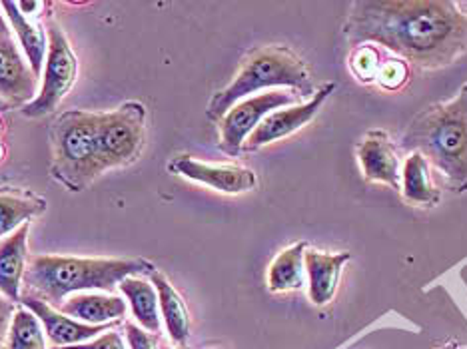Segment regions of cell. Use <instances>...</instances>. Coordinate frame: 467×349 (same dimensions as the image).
I'll return each instance as SVG.
<instances>
[{"label":"cell","instance_id":"1","mask_svg":"<svg viewBox=\"0 0 467 349\" xmlns=\"http://www.w3.org/2000/svg\"><path fill=\"white\" fill-rule=\"evenodd\" d=\"M344 38L352 48L379 45L411 67L440 70L467 52V10L453 0H358Z\"/></svg>","mask_w":467,"mask_h":349},{"label":"cell","instance_id":"2","mask_svg":"<svg viewBox=\"0 0 467 349\" xmlns=\"http://www.w3.org/2000/svg\"><path fill=\"white\" fill-rule=\"evenodd\" d=\"M400 146L426 158L453 192H467V82L451 100L423 108Z\"/></svg>","mask_w":467,"mask_h":349},{"label":"cell","instance_id":"3","mask_svg":"<svg viewBox=\"0 0 467 349\" xmlns=\"http://www.w3.org/2000/svg\"><path fill=\"white\" fill-rule=\"evenodd\" d=\"M156 268L146 260H106L74 256H35L26 263L25 285L50 308L60 310L70 295L88 290L112 292L126 278L150 276Z\"/></svg>","mask_w":467,"mask_h":349},{"label":"cell","instance_id":"4","mask_svg":"<svg viewBox=\"0 0 467 349\" xmlns=\"http://www.w3.org/2000/svg\"><path fill=\"white\" fill-rule=\"evenodd\" d=\"M285 87L298 97L312 98L314 82L306 62L288 46H260L244 56L242 65L226 88L214 94L208 104V118L222 120L234 104L250 98L264 88Z\"/></svg>","mask_w":467,"mask_h":349},{"label":"cell","instance_id":"5","mask_svg":"<svg viewBox=\"0 0 467 349\" xmlns=\"http://www.w3.org/2000/svg\"><path fill=\"white\" fill-rule=\"evenodd\" d=\"M104 112L68 110L52 122L50 172L70 192H80L104 170L100 154V126Z\"/></svg>","mask_w":467,"mask_h":349},{"label":"cell","instance_id":"6","mask_svg":"<svg viewBox=\"0 0 467 349\" xmlns=\"http://www.w3.org/2000/svg\"><path fill=\"white\" fill-rule=\"evenodd\" d=\"M78 77V60L68 45L67 35L57 25L48 26L47 67L42 70V88L33 102L25 104L26 118H40L55 112L74 87Z\"/></svg>","mask_w":467,"mask_h":349},{"label":"cell","instance_id":"7","mask_svg":"<svg viewBox=\"0 0 467 349\" xmlns=\"http://www.w3.org/2000/svg\"><path fill=\"white\" fill-rule=\"evenodd\" d=\"M146 142V108L140 102H126L104 112L100 126V154L106 170L136 162Z\"/></svg>","mask_w":467,"mask_h":349},{"label":"cell","instance_id":"8","mask_svg":"<svg viewBox=\"0 0 467 349\" xmlns=\"http://www.w3.org/2000/svg\"><path fill=\"white\" fill-rule=\"evenodd\" d=\"M294 102L296 97L292 92L272 90L234 104L220 120V150L228 156H238L250 134L268 114L294 106Z\"/></svg>","mask_w":467,"mask_h":349},{"label":"cell","instance_id":"9","mask_svg":"<svg viewBox=\"0 0 467 349\" xmlns=\"http://www.w3.org/2000/svg\"><path fill=\"white\" fill-rule=\"evenodd\" d=\"M336 92V82H326L324 87L314 92V97L304 104H294L284 110H275L268 114L260 122L256 130L250 134V139L244 144L246 152H256L262 146H268L275 140H282L285 136L298 132L307 122L314 120V116L320 112L324 102Z\"/></svg>","mask_w":467,"mask_h":349},{"label":"cell","instance_id":"10","mask_svg":"<svg viewBox=\"0 0 467 349\" xmlns=\"http://www.w3.org/2000/svg\"><path fill=\"white\" fill-rule=\"evenodd\" d=\"M168 170L192 182L204 184L224 194H242L256 188L258 178L250 168L236 164H208L190 156H178L168 164Z\"/></svg>","mask_w":467,"mask_h":349},{"label":"cell","instance_id":"11","mask_svg":"<svg viewBox=\"0 0 467 349\" xmlns=\"http://www.w3.org/2000/svg\"><path fill=\"white\" fill-rule=\"evenodd\" d=\"M20 303L38 317V322L42 323V330L47 332L52 349L87 344L94 340V337H99V334L109 332L112 325H116V323L90 325V323H82L78 320H72V317L65 315L62 312L50 308L47 302H42L33 293L20 295Z\"/></svg>","mask_w":467,"mask_h":349},{"label":"cell","instance_id":"12","mask_svg":"<svg viewBox=\"0 0 467 349\" xmlns=\"http://www.w3.org/2000/svg\"><path fill=\"white\" fill-rule=\"evenodd\" d=\"M362 174L371 184H384L400 192L401 164L396 146L384 130H369L356 148Z\"/></svg>","mask_w":467,"mask_h":349},{"label":"cell","instance_id":"13","mask_svg":"<svg viewBox=\"0 0 467 349\" xmlns=\"http://www.w3.org/2000/svg\"><path fill=\"white\" fill-rule=\"evenodd\" d=\"M38 77L23 60L10 36H0V98L10 104H28L36 98Z\"/></svg>","mask_w":467,"mask_h":349},{"label":"cell","instance_id":"14","mask_svg":"<svg viewBox=\"0 0 467 349\" xmlns=\"http://www.w3.org/2000/svg\"><path fill=\"white\" fill-rule=\"evenodd\" d=\"M352 260L349 251L326 253L317 250H306V276H307V293L314 305H327L337 292L339 280L346 263Z\"/></svg>","mask_w":467,"mask_h":349},{"label":"cell","instance_id":"15","mask_svg":"<svg viewBox=\"0 0 467 349\" xmlns=\"http://www.w3.org/2000/svg\"><path fill=\"white\" fill-rule=\"evenodd\" d=\"M28 231L30 226L26 221L13 234L0 240V293L15 303L20 302V285L26 272Z\"/></svg>","mask_w":467,"mask_h":349},{"label":"cell","instance_id":"16","mask_svg":"<svg viewBox=\"0 0 467 349\" xmlns=\"http://www.w3.org/2000/svg\"><path fill=\"white\" fill-rule=\"evenodd\" d=\"M60 312L90 325L119 323L126 313V302L116 295L74 293L60 305Z\"/></svg>","mask_w":467,"mask_h":349},{"label":"cell","instance_id":"17","mask_svg":"<svg viewBox=\"0 0 467 349\" xmlns=\"http://www.w3.org/2000/svg\"><path fill=\"white\" fill-rule=\"evenodd\" d=\"M148 278H150L156 288L158 303H161V315L166 323L170 340L182 347L190 337V312L186 308L184 298L178 293L172 282L161 270H154Z\"/></svg>","mask_w":467,"mask_h":349},{"label":"cell","instance_id":"18","mask_svg":"<svg viewBox=\"0 0 467 349\" xmlns=\"http://www.w3.org/2000/svg\"><path fill=\"white\" fill-rule=\"evenodd\" d=\"M401 196L411 206L433 208L441 202V190L431 182L430 162L420 152L406 158L401 170Z\"/></svg>","mask_w":467,"mask_h":349},{"label":"cell","instance_id":"19","mask_svg":"<svg viewBox=\"0 0 467 349\" xmlns=\"http://www.w3.org/2000/svg\"><path fill=\"white\" fill-rule=\"evenodd\" d=\"M0 8L5 10L10 26H13L15 35L18 36L20 46H23L25 55L30 62V68L40 77L42 70H45V62H47V52H48V42H47V30L42 26L38 20L25 16L20 13L16 3H0Z\"/></svg>","mask_w":467,"mask_h":349},{"label":"cell","instance_id":"20","mask_svg":"<svg viewBox=\"0 0 467 349\" xmlns=\"http://www.w3.org/2000/svg\"><path fill=\"white\" fill-rule=\"evenodd\" d=\"M119 288L126 300L130 302L132 313L136 322L150 334H161L162 315H161V303H158V293L152 282L144 278H126L119 283Z\"/></svg>","mask_w":467,"mask_h":349},{"label":"cell","instance_id":"21","mask_svg":"<svg viewBox=\"0 0 467 349\" xmlns=\"http://www.w3.org/2000/svg\"><path fill=\"white\" fill-rule=\"evenodd\" d=\"M306 241L282 250L268 270V290L272 293L298 292L306 285Z\"/></svg>","mask_w":467,"mask_h":349},{"label":"cell","instance_id":"22","mask_svg":"<svg viewBox=\"0 0 467 349\" xmlns=\"http://www.w3.org/2000/svg\"><path fill=\"white\" fill-rule=\"evenodd\" d=\"M47 204L40 198H23L15 194H0V238L10 236L26 220L40 216Z\"/></svg>","mask_w":467,"mask_h":349},{"label":"cell","instance_id":"23","mask_svg":"<svg viewBox=\"0 0 467 349\" xmlns=\"http://www.w3.org/2000/svg\"><path fill=\"white\" fill-rule=\"evenodd\" d=\"M5 349H47L45 330L33 312L26 308H18L15 312Z\"/></svg>","mask_w":467,"mask_h":349},{"label":"cell","instance_id":"24","mask_svg":"<svg viewBox=\"0 0 467 349\" xmlns=\"http://www.w3.org/2000/svg\"><path fill=\"white\" fill-rule=\"evenodd\" d=\"M349 67H352V72H354V77H358V80L376 82L378 72L381 68L379 52L369 45L358 46L352 58H349Z\"/></svg>","mask_w":467,"mask_h":349},{"label":"cell","instance_id":"25","mask_svg":"<svg viewBox=\"0 0 467 349\" xmlns=\"http://www.w3.org/2000/svg\"><path fill=\"white\" fill-rule=\"evenodd\" d=\"M376 82H379L381 87L388 88V90H398L400 87L408 82V67L406 62L401 58H394V60H388L381 65L379 72H378V78Z\"/></svg>","mask_w":467,"mask_h":349},{"label":"cell","instance_id":"26","mask_svg":"<svg viewBox=\"0 0 467 349\" xmlns=\"http://www.w3.org/2000/svg\"><path fill=\"white\" fill-rule=\"evenodd\" d=\"M124 334L130 349H158V337L150 332H146L140 325L126 323Z\"/></svg>","mask_w":467,"mask_h":349},{"label":"cell","instance_id":"27","mask_svg":"<svg viewBox=\"0 0 467 349\" xmlns=\"http://www.w3.org/2000/svg\"><path fill=\"white\" fill-rule=\"evenodd\" d=\"M60 349H126L124 337L116 332V330H109L100 334L94 340L87 342V344H78V345H70V347H60Z\"/></svg>","mask_w":467,"mask_h":349},{"label":"cell","instance_id":"28","mask_svg":"<svg viewBox=\"0 0 467 349\" xmlns=\"http://www.w3.org/2000/svg\"><path fill=\"white\" fill-rule=\"evenodd\" d=\"M15 312H16V303L10 302L3 293H0V349H5V342L10 330V323H13Z\"/></svg>","mask_w":467,"mask_h":349},{"label":"cell","instance_id":"29","mask_svg":"<svg viewBox=\"0 0 467 349\" xmlns=\"http://www.w3.org/2000/svg\"><path fill=\"white\" fill-rule=\"evenodd\" d=\"M16 6H18L20 13L28 16V15H36V10L42 8L45 5H42V3H16Z\"/></svg>","mask_w":467,"mask_h":349},{"label":"cell","instance_id":"30","mask_svg":"<svg viewBox=\"0 0 467 349\" xmlns=\"http://www.w3.org/2000/svg\"><path fill=\"white\" fill-rule=\"evenodd\" d=\"M0 36H10V26L6 25L3 13H0Z\"/></svg>","mask_w":467,"mask_h":349},{"label":"cell","instance_id":"31","mask_svg":"<svg viewBox=\"0 0 467 349\" xmlns=\"http://www.w3.org/2000/svg\"><path fill=\"white\" fill-rule=\"evenodd\" d=\"M162 349H190V347H184V345L180 347V345H178V347H162Z\"/></svg>","mask_w":467,"mask_h":349},{"label":"cell","instance_id":"32","mask_svg":"<svg viewBox=\"0 0 467 349\" xmlns=\"http://www.w3.org/2000/svg\"><path fill=\"white\" fill-rule=\"evenodd\" d=\"M460 5H462V6H463V8H467V3H460Z\"/></svg>","mask_w":467,"mask_h":349}]
</instances>
